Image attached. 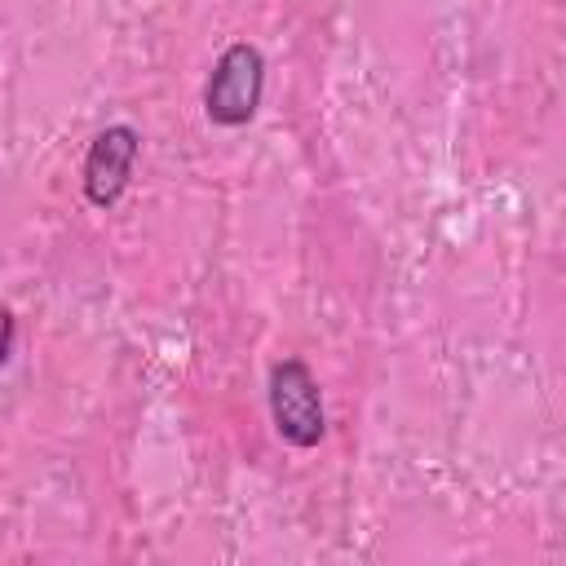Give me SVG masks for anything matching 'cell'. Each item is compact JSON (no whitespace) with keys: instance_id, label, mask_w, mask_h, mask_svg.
Listing matches in <instances>:
<instances>
[{"instance_id":"cell-1","label":"cell","mask_w":566,"mask_h":566,"mask_svg":"<svg viewBox=\"0 0 566 566\" xmlns=\"http://www.w3.org/2000/svg\"><path fill=\"white\" fill-rule=\"evenodd\" d=\"M261 88H265V57H261V49L248 44V40H234V44L217 57V66H212V75H208L203 111H208L212 124L239 128V124H248V119L256 115Z\"/></svg>"},{"instance_id":"cell-2","label":"cell","mask_w":566,"mask_h":566,"mask_svg":"<svg viewBox=\"0 0 566 566\" xmlns=\"http://www.w3.org/2000/svg\"><path fill=\"white\" fill-rule=\"evenodd\" d=\"M270 416H274V429L283 442H292V447L323 442V433H327L323 394L301 358H283L270 367Z\"/></svg>"},{"instance_id":"cell-3","label":"cell","mask_w":566,"mask_h":566,"mask_svg":"<svg viewBox=\"0 0 566 566\" xmlns=\"http://www.w3.org/2000/svg\"><path fill=\"white\" fill-rule=\"evenodd\" d=\"M133 159H137V133L128 124H111L93 137L84 159V195L93 208H111L124 195L133 177Z\"/></svg>"},{"instance_id":"cell-4","label":"cell","mask_w":566,"mask_h":566,"mask_svg":"<svg viewBox=\"0 0 566 566\" xmlns=\"http://www.w3.org/2000/svg\"><path fill=\"white\" fill-rule=\"evenodd\" d=\"M9 349H13V314L0 305V363L9 358Z\"/></svg>"}]
</instances>
